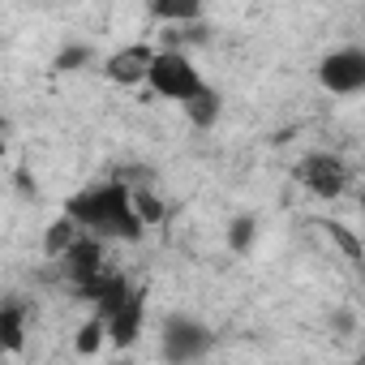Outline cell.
I'll use <instances>...</instances> for the list:
<instances>
[{
    "label": "cell",
    "instance_id": "7",
    "mask_svg": "<svg viewBox=\"0 0 365 365\" xmlns=\"http://www.w3.org/2000/svg\"><path fill=\"white\" fill-rule=\"evenodd\" d=\"M150 61H155V52L146 48V43H133V48H125V52H116V56H108V78L112 82H120V86H138V82H146V69H150Z\"/></svg>",
    "mask_w": 365,
    "mask_h": 365
},
{
    "label": "cell",
    "instance_id": "1",
    "mask_svg": "<svg viewBox=\"0 0 365 365\" xmlns=\"http://www.w3.org/2000/svg\"><path fill=\"white\" fill-rule=\"evenodd\" d=\"M65 220L78 224L86 237H125V241H138L146 228L133 220L129 211V190L120 180H108V185H91L82 194H73L65 202Z\"/></svg>",
    "mask_w": 365,
    "mask_h": 365
},
{
    "label": "cell",
    "instance_id": "5",
    "mask_svg": "<svg viewBox=\"0 0 365 365\" xmlns=\"http://www.w3.org/2000/svg\"><path fill=\"white\" fill-rule=\"evenodd\" d=\"M318 82L331 95H356L365 86V52L361 48H339L318 65Z\"/></svg>",
    "mask_w": 365,
    "mask_h": 365
},
{
    "label": "cell",
    "instance_id": "3",
    "mask_svg": "<svg viewBox=\"0 0 365 365\" xmlns=\"http://www.w3.org/2000/svg\"><path fill=\"white\" fill-rule=\"evenodd\" d=\"M159 352H163V361H168V365H198V361L211 352V331H207L198 318L172 314V318L163 322Z\"/></svg>",
    "mask_w": 365,
    "mask_h": 365
},
{
    "label": "cell",
    "instance_id": "14",
    "mask_svg": "<svg viewBox=\"0 0 365 365\" xmlns=\"http://www.w3.org/2000/svg\"><path fill=\"white\" fill-rule=\"evenodd\" d=\"M103 335H108V327H103V318H91L78 335H73V348L82 352V356H91V352H99L103 348Z\"/></svg>",
    "mask_w": 365,
    "mask_h": 365
},
{
    "label": "cell",
    "instance_id": "4",
    "mask_svg": "<svg viewBox=\"0 0 365 365\" xmlns=\"http://www.w3.org/2000/svg\"><path fill=\"white\" fill-rule=\"evenodd\" d=\"M297 180H301V185H305L314 198L331 202V198H339L344 185H348V168H344L339 155L318 150V155H305V159L297 163Z\"/></svg>",
    "mask_w": 365,
    "mask_h": 365
},
{
    "label": "cell",
    "instance_id": "15",
    "mask_svg": "<svg viewBox=\"0 0 365 365\" xmlns=\"http://www.w3.org/2000/svg\"><path fill=\"white\" fill-rule=\"evenodd\" d=\"M150 14L155 18H168V22H194L198 18V5H155Z\"/></svg>",
    "mask_w": 365,
    "mask_h": 365
},
{
    "label": "cell",
    "instance_id": "8",
    "mask_svg": "<svg viewBox=\"0 0 365 365\" xmlns=\"http://www.w3.org/2000/svg\"><path fill=\"white\" fill-rule=\"evenodd\" d=\"M142 314H146V309H142V292H133L116 314H108V318H103L108 339H112V344H120V348H125V344H133V339H138V331H142Z\"/></svg>",
    "mask_w": 365,
    "mask_h": 365
},
{
    "label": "cell",
    "instance_id": "13",
    "mask_svg": "<svg viewBox=\"0 0 365 365\" xmlns=\"http://www.w3.org/2000/svg\"><path fill=\"white\" fill-rule=\"evenodd\" d=\"M254 232H258V220H254V215H237V220L228 224V245H232L237 254H245V250L254 245Z\"/></svg>",
    "mask_w": 365,
    "mask_h": 365
},
{
    "label": "cell",
    "instance_id": "10",
    "mask_svg": "<svg viewBox=\"0 0 365 365\" xmlns=\"http://www.w3.org/2000/svg\"><path fill=\"white\" fill-rule=\"evenodd\" d=\"M180 108H185V116L198 125V129H207V125H215L220 120V91H211V86H202L194 99H185V103H180Z\"/></svg>",
    "mask_w": 365,
    "mask_h": 365
},
{
    "label": "cell",
    "instance_id": "11",
    "mask_svg": "<svg viewBox=\"0 0 365 365\" xmlns=\"http://www.w3.org/2000/svg\"><path fill=\"white\" fill-rule=\"evenodd\" d=\"M129 211H133V220H138L142 228H150V224L163 220V202H159L150 190H129Z\"/></svg>",
    "mask_w": 365,
    "mask_h": 365
},
{
    "label": "cell",
    "instance_id": "12",
    "mask_svg": "<svg viewBox=\"0 0 365 365\" xmlns=\"http://www.w3.org/2000/svg\"><path fill=\"white\" fill-rule=\"evenodd\" d=\"M78 237H82V228L69 224V220H61V224H52V228L43 232V250H48V254H65Z\"/></svg>",
    "mask_w": 365,
    "mask_h": 365
},
{
    "label": "cell",
    "instance_id": "16",
    "mask_svg": "<svg viewBox=\"0 0 365 365\" xmlns=\"http://www.w3.org/2000/svg\"><path fill=\"white\" fill-rule=\"evenodd\" d=\"M86 61H91V48H69V52L56 56V69H61V73H73V69L86 65Z\"/></svg>",
    "mask_w": 365,
    "mask_h": 365
},
{
    "label": "cell",
    "instance_id": "2",
    "mask_svg": "<svg viewBox=\"0 0 365 365\" xmlns=\"http://www.w3.org/2000/svg\"><path fill=\"white\" fill-rule=\"evenodd\" d=\"M146 82L163 95V99H176V103H185V99H194L207 82H202V73L194 69V61L185 56V52H155V61H150V69H146Z\"/></svg>",
    "mask_w": 365,
    "mask_h": 365
},
{
    "label": "cell",
    "instance_id": "6",
    "mask_svg": "<svg viewBox=\"0 0 365 365\" xmlns=\"http://www.w3.org/2000/svg\"><path fill=\"white\" fill-rule=\"evenodd\" d=\"M61 258H65V271H69V279H73L78 288H86L91 279H99L103 245H99L95 237H86V232H82V237H78V241H73V245H69V250L61 254Z\"/></svg>",
    "mask_w": 365,
    "mask_h": 365
},
{
    "label": "cell",
    "instance_id": "17",
    "mask_svg": "<svg viewBox=\"0 0 365 365\" xmlns=\"http://www.w3.org/2000/svg\"><path fill=\"white\" fill-rule=\"evenodd\" d=\"M331 237L339 241V250H344L348 258H361V245H356V237H352L348 228H339V224H331Z\"/></svg>",
    "mask_w": 365,
    "mask_h": 365
},
{
    "label": "cell",
    "instance_id": "9",
    "mask_svg": "<svg viewBox=\"0 0 365 365\" xmlns=\"http://www.w3.org/2000/svg\"><path fill=\"white\" fill-rule=\"evenodd\" d=\"M26 344V305L22 301H5L0 305V348L18 352Z\"/></svg>",
    "mask_w": 365,
    "mask_h": 365
},
{
    "label": "cell",
    "instance_id": "18",
    "mask_svg": "<svg viewBox=\"0 0 365 365\" xmlns=\"http://www.w3.org/2000/svg\"><path fill=\"white\" fill-rule=\"evenodd\" d=\"M0 159H5V142H0Z\"/></svg>",
    "mask_w": 365,
    "mask_h": 365
}]
</instances>
